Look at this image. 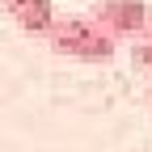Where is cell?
Instances as JSON below:
<instances>
[{
    "label": "cell",
    "mask_w": 152,
    "mask_h": 152,
    "mask_svg": "<svg viewBox=\"0 0 152 152\" xmlns=\"http://www.w3.org/2000/svg\"><path fill=\"white\" fill-rule=\"evenodd\" d=\"M42 38L55 55H68V59H80V64H106L114 55V38L93 17H55Z\"/></svg>",
    "instance_id": "cell-1"
},
{
    "label": "cell",
    "mask_w": 152,
    "mask_h": 152,
    "mask_svg": "<svg viewBox=\"0 0 152 152\" xmlns=\"http://www.w3.org/2000/svg\"><path fill=\"white\" fill-rule=\"evenodd\" d=\"M93 21L110 38H135L148 26V4L144 0H97L93 4Z\"/></svg>",
    "instance_id": "cell-2"
},
{
    "label": "cell",
    "mask_w": 152,
    "mask_h": 152,
    "mask_svg": "<svg viewBox=\"0 0 152 152\" xmlns=\"http://www.w3.org/2000/svg\"><path fill=\"white\" fill-rule=\"evenodd\" d=\"M4 13L26 34H38V38H42L51 30V21H55V4L51 0H4Z\"/></svg>",
    "instance_id": "cell-3"
},
{
    "label": "cell",
    "mask_w": 152,
    "mask_h": 152,
    "mask_svg": "<svg viewBox=\"0 0 152 152\" xmlns=\"http://www.w3.org/2000/svg\"><path fill=\"white\" fill-rule=\"evenodd\" d=\"M131 55H135V64H140L144 72H152V21L135 34V51H131Z\"/></svg>",
    "instance_id": "cell-4"
},
{
    "label": "cell",
    "mask_w": 152,
    "mask_h": 152,
    "mask_svg": "<svg viewBox=\"0 0 152 152\" xmlns=\"http://www.w3.org/2000/svg\"><path fill=\"white\" fill-rule=\"evenodd\" d=\"M148 110H152V89H148Z\"/></svg>",
    "instance_id": "cell-5"
}]
</instances>
